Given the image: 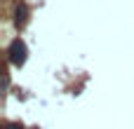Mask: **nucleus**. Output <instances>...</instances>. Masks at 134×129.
Returning <instances> with one entry per match:
<instances>
[{
  "mask_svg": "<svg viewBox=\"0 0 134 129\" xmlns=\"http://www.w3.org/2000/svg\"><path fill=\"white\" fill-rule=\"evenodd\" d=\"M9 61L14 63V66H21L24 61H26V54H28V49H26V42L24 40H12V45H9Z\"/></svg>",
  "mask_w": 134,
  "mask_h": 129,
  "instance_id": "1",
  "label": "nucleus"
},
{
  "mask_svg": "<svg viewBox=\"0 0 134 129\" xmlns=\"http://www.w3.org/2000/svg\"><path fill=\"white\" fill-rule=\"evenodd\" d=\"M5 129H21V127H16V125H9V127H5Z\"/></svg>",
  "mask_w": 134,
  "mask_h": 129,
  "instance_id": "3",
  "label": "nucleus"
},
{
  "mask_svg": "<svg viewBox=\"0 0 134 129\" xmlns=\"http://www.w3.org/2000/svg\"><path fill=\"white\" fill-rule=\"evenodd\" d=\"M26 19H28V7H26V5L21 2V5H19V7L14 9V21H16L19 26H21V24H26Z\"/></svg>",
  "mask_w": 134,
  "mask_h": 129,
  "instance_id": "2",
  "label": "nucleus"
}]
</instances>
